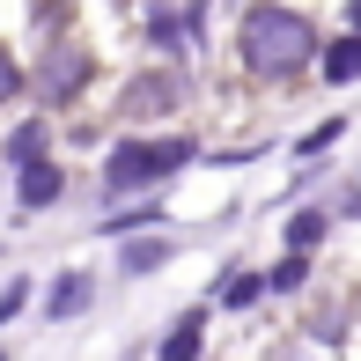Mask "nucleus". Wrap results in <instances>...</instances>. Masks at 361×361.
I'll return each instance as SVG.
<instances>
[{
    "instance_id": "f257e3e1",
    "label": "nucleus",
    "mask_w": 361,
    "mask_h": 361,
    "mask_svg": "<svg viewBox=\"0 0 361 361\" xmlns=\"http://www.w3.org/2000/svg\"><path fill=\"white\" fill-rule=\"evenodd\" d=\"M236 52H243V67H251L258 81H288V74L310 67L317 30H310L295 8H251V15H243V30H236Z\"/></svg>"
},
{
    "instance_id": "f03ea898",
    "label": "nucleus",
    "mask_w": 361,
    "mask_h": 361,
    "mask_svg": "<svg viewBox=\"0 0 361 361\" xmlns=\"http://www.w3.org/2000/svg\"><path fill=\"white\" fill-rule=\"evenodd\" d=\"M185 155H192V140H155V147H118V155H111V170H104V185H111V192H133V185H155V177L185 170Z\"/></svg>"
},
{
    "instance_id": "7ed1b4c3",
    "label": "nucleus",
    "mask_w": 361,
    "mask_h": 361,
    "mask_svg": "<svg viewBox=\"0 0 361 361\" xmlns=\"http://www.w3.org/2000/svg\"><path fill=\"white\" fill-rule=\"evenodd\" d=\"M170 104H177V74H147V81H133V96H126L133 118H162Z\"/></svg>"
},
{
    "instance_id": "20e7f679",
    "label": "nucleus",
    "mask_w": 361,
    "mask_h": 361,
    "mask_svg": "<svg viewBox=\"0 0 361 361\" xmlns=\"http://www.w3.org/2000/svg\"><path fill=\"white\" fill-rule=\"evenodd\" d=\"M59 200V162H30L23 170V207H52Z\"/></svg>"
},
{
    "instance_id": "39448f33",
    "label": "nucleus",
    "mask_w": 361,
    "mask_h": 361,
    "mask_svg": "<svg viewBox=\"0 0 361 361\" xmlns=\"http://www.w3.org/2000/svg\"><path fill=\"white\" fill-rule=\"evenodd\" d=\"M324 74H332V81H354L361 74V37H339L332 52H324Z\"/></svg>"
},
{
    "instance_id": "423d86ee",
    "label": "nucleus",
    "mask_w": 361,
    "mask_h": 361,
    "mask_svg": "<svg viewBox=\"0 0 361 361\" xmlns=\"http://www.w3.org/2000/svg\"><path fill=\"white\" fill-rule=\"evenodd\" d=\"M162 361H200V317H185L170 339H162Z\"/></svg>"
},
{
    "instance_id": "0eeeda50",
    "label": "nucleus",
    "mask_w": 361,
    "mask_h": 361,
    "mask_svg": "<svg viewBox=\"0 0 361 361\" xmlns=\"http://www.w3.org/2000/svg\"><path fill=\"white\" fill-rule=\"evenodd\" d=\"M81 74H89V59H81V52H52V89H74Z\"/></svg>"
},
{
    "instance_id": "6e6552de",
    "label": "nucleus",
    "mask_w": 361,
    "mask_h": 361,
    "mask_svg": "<svg viewBox=\"0 0 361 361\" xmlns=\"http://www.w3.org/2000/svg\"><path fill=\"white\" fill-rule=\"evenodd\" d=\"M81 302H89V281H59V288H52V310H59V317L81 310Z\"/></svg>"
},
{
    "instance_id": "1a4fd4ad",
    "label": "nucleus",
    "mask_w": 361,
    "mask_h": 361,
    "mask_svg": "<svg viewBox=\"0 0 361 361\" xmlns=\"http://www.w3.org/2000/svg\"><path fill=\"white\" fill-rule=\"evenodd\" d=\"M15 96H23V67H15L8 44H0V104H15Z\"/></svg>"
},
{
    "instance_id": "9d476101",
    "label": "nucleus",
    "mask_w": 361,
    "mask_h": 361,
    "mask_svg": "<svg viewBox=\"0 0 361 361\" xmlns=\"http://www.w3.org/2000/svg\"><path fill=\"white\" fill-rule=\"evenodd\" d=\"M258 288H266L258 273H236V281H228V302H236V310H243V302H258Z\"/></svg>"
},
{
    "instance_id": "9b49d317",
    "label": "nucleus",
    "mask_w": 361,
    "mask_h": 361,
    "mask_svg": "<svg viewBox=\"0 0 361 361\" xmlns=\"http://www.w3.org/2000/svg\"><path fill=\"white\" fill-rule=\"evenodd\" d=\"M162 258V243H133V251H126V273H147Z\"/></svg>"
},
{
    "instance_id": "f8f14e48",
    "label": "nucleus",
    "mask_w": 361,
    "mask_h": 361,
    "mask_svg": "<svg viewBox=\"0 0 361 361\" xmlns=\"http://www.w3.org/2000/svg\"><path fill=\"white\" fill-rule=\"evenodd\" d=\"M317 228H324L317 214H295V228H288V236H295V251H302V243H317Z\"/></svg>"
},
{
    "instance_id": "ddd939ff",
    "label": "nucleus",
    "mask_w": 361,
    "mask_h": 361,
    "mask_svg": "<svg viewBox=\"0 0 361 361\" xmlns=\"http://www.w3.org/2000/svg\"><path fill=\"white\" fill-rule=\"evenodd\" d=\"M354 23H361V0H354Z\"/></svg>"
},
{
    "instance_id": "4468645a",
    "label": "nucleus",
    "mask_w": 361,
    "mask_h": 361,
    "mask_svg": "<svg viewBox=\"0 0 361 361\" xmlns=\"http://www.w3.org/2000/svg\"><path fill=\"white\" fill-rule=\"evenodd\" d=\"M0 361H8V354H0Z\"/></svg>"
}]
</instances>
